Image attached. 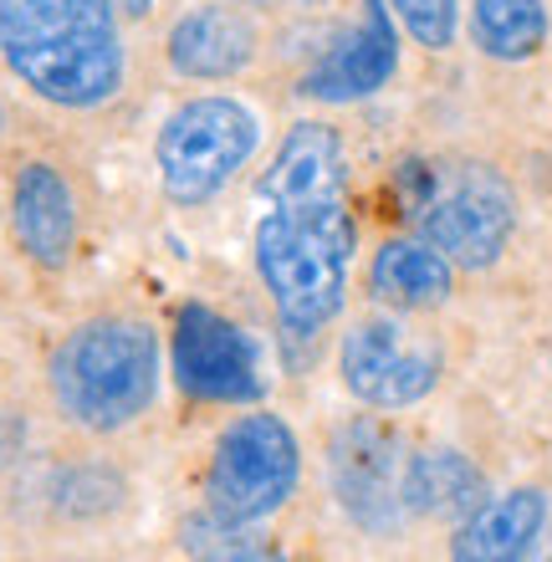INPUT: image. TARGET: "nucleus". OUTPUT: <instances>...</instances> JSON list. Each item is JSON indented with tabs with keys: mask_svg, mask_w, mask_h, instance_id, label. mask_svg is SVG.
<instances>
[{
	"mask_svg": "<svg viewBox=\"0 0 552 562\" xmlns=\"http://www.w3.org/2000/svg\"><path fill=\"white\" fill-rule=\"evenodd\" d=\"M0 61L57 108H103L123 88L113 0H0Z\"/></svg>",
	"mask_w": 552,
	"mask_h": 562,
	"instance_id": "nucleus-1",
	"label": "nucleus"
},
{
	"mask_svg": "<svg viewBox=\"0 0 552 562\" xmlns=\"http://www.w3.org/2000/svg\"><path fill=\"white\" fill-rule=\"evenodd\" d=\"M353 240L359 231H353L343 194L271 205L256 221V271L286 333L317 338L343 312Z\"/></svg>",
	"mask_w": 552,
	"mask_h": 562,
	"instance_id": "nucleus-2",
	"label": "nucleus"
},
{
	"mask_svg": "<svg viewBox=\"0 0 552 562\" xmlns=\"http://www.w3.org/2000/svg\"><path fill=\"white\" fill-rule=\"evenodd\" d=\"M159 379H165L159 333L138 317L77 323L46 363L57 409L88 435H119L138 425L159 400Z\"/></svg>",
	"mask_w": 552,
	"mask_h": 562,
	"instance_id": "nucleus-3",
	"label": "nucleus"
},
{
	"mask_svg": "<svg viewBox=\"0 0 552 562\" xmlns=\"http://www.w3.org/2000/svg\"><path fill=\"white\" fill-rule=\"evenodd\" d=\"M409 221L419 240L435 246L450 267L481 271L507 251L511 225H517V200L511 184L486 164H446L425 169L409 164Z\"/></svg>",
	"mask_w": 552,
	"mask_h": 562,
	"instance_id": "nucleus-4",
	"label": "nucleus"
},
{
	"mask_svg": "<svg viewBox=\"0 0 552 562\" xmlns=\"http://www.w3.org/2000/svg\"><path fill=\"white\" fill-rule=\"evenodd\" d=\"M302 481V445L282 415L251 409L221 429L210 450L205 502L225 527H251L277 517Z\"/></svg>",
	"mask_w": 552,
	"mask_h": 562,
	"instance_id": "nucleus-5",
	"label": "nucleus"
},
{
	"mask_svg": "<svg viewBox=\"0 0 552 562\" xmlns=\"http://www.w3.org/2000/svg\"><path fill=\"white\" fill-rule=\"evenodd\" d=\"M261 144V123L246 103L236 98H190L174 108L159 128L154 159H159V179L174 205H205L246 169V159Z\"/></svg>",
	"mask_w": 552,
	"mask_h": 562,
	"instance_id": "nucleus-6",
	"label": "nucleus"
},
{
	"mask_svg": "<svg viewBox=\"0 0 552 562\" xmlns=\"http://www.w3.org/2000/svg\"><path fill=\"white\" fill-rule=\"evenodd\" d=\"M338 369L353 400L373 409H409L440 384V348L415 338L394 317H363L348 327Z\"/></svg>",
	"mask_w": 552,
	"mask_h": 562,
	"instance_id": "nucleus-7",
	"label": "nucleus"
},
{
	"mask_svg": "<svg viewBox=\"0 0 552 562\" xmlns=\"http://www.w3.org/2000/svg\"><path fill=\"white\" fill-rule=\"evenodd\" d=\"M169 358H174V384L200 404H251L261 394L256 342L205 302L180 307Z\"/></svg>",
	"mask_w": 552,
	"mask_h": 562,
	"instance_id": "nucleus-8",
	"label": "nucleus"
},
{
	"mask_svg": "<svg viewBox=\"0 0 552 562\" xmlns=\"http://www.w3.org/2000/svg\"><path fill=\"white\" fill-rule=\"evenodd\" d=\"M399 67V31L388 0H363V21L343 31L302 77V98L313 103H359L373 98Z\"/></svg>",
	"mask_w": 552,
	"mask_h": 562,
	"instance_id": "nucleus-9",
	"label": "nucleus"
},
{
	"mask_svg": "<svg viewBox=\"0 0 552 562\" xmlns=\"http://www.w3.org/2000/svg\"><path fill=\"white\" fill-rule=\"evenodd\" d=\"M333 486L363 527L388 532L404 517V460L379 425H348L333 445Z\"/></svg>",
	"mask_w": 552,
	"mask_h": 562,
	"instance_id": "nucleus-10",
	"label": "nucleus"
},
{
	"mask_svg": "<svg viewBox=\"0 0 552 562\" xmlns=\"http://www.w3.org/2000/svg\"><path fill=\"white\" fill-rule=\"evenodd\" d=\"M11 231L36 267L57 271L77 251V200L57 164L31 159L11 184Z\"/></svg>",
	"mask_w": 552,
	"mask_h": 562,
	"instance_id": "nucleus-11",
	"label": "nucleus"
},
{
	"mask_svg": "<svg viewBox=\"0 0 552 562\" xmlns=\"http://www.w3.org/2000/svg\"><path fill=\"white\" fill-rule=\"evenodd\" d=\"M256 57V26L240 5H194L169 31V61L190 82H225L246 72Z\"/></svg>",
	"mask_w": 552,
	"mask_h": 562,
	"instance_id": "nucleus-12",
	"label": "nucleus"
},
{
	"mask_svg": "<svg viewBox=\"0 0 552 562\" xmlns=\"http://www.w3.org/2000/svg\"><path fill=\"white\" fill-rule=\"evenodd\" d=\"M348 184L343 144L328 123H292L277 144V159L261 175L267 205H297V200H338Z\"/></svg>",
	"mask_w": 552,
	"mask_h": 562,
	"instance_id": "nucleus-13",
	"label": "nucleus"
},
{
	"mask_svg": "<svg viewBox=\"0 0 552 562\" xmlns=\"http://www.w3.org/2000/svg\"><path fill=\"white\" fill-rule=\"evenodd\" d=\"M548 521V491L517 486L496 502H481L450 537V562H522Z\"/></svg>",
	"mask_w": 552,
	"mask_h": 562,
	"instance_id": "nucleus-14",
	"label": "nucleus"
},
{
	"mask_svg": "<svg viewBox=\"0 0 552 562\" xmlns=\"http://www.w3.org/2000/svg\"><path fill=\"white\" fill-rule=\"evenodd\" d=\"M450 286H455V271L425 240H388V246H379V256L369 267V292L399 312L440 307L450 296Z\"/></svg>",
	"mask_w": 552,
	"mask_h": 562,
	"instance_id": "nucleus-15",
	"label": "nucleus"
},
{
	"mask_svg": "<svg viewBox=\"0 0 552 562\" xmlns=\"http://www.w3.org/2000/svg\"><path fill=\"white\" fill-rule=\"evenodd\" d=\"M486 481L461 450H419L404 460V512L415 517H471Z\"/></svg>",
	"mask_w": 552,
	"mask_h": 562,
	"instance_id": "nucleus-16",
	"label": "nucleus"
},
{
	"mask_svg": "<svg viewBox=\"0 0 552 562\" xmlns=\"http://www.w3.org/2000/svg\"><path fill=\"white\" fill-rule=\"evenodd\" d=\"M471 36L486 57L527 61L548 42V5L542 0H471Z\"/></svg>",
	"mask_w": 552,
	"mask_h": 562,
	"instance_id": "nucleus-17",
	"label": "nucleus"
},
{
	"mask_svg": "<svg viewBox=\"0 0 552 562\" xmlns=\"http://www.w3.org/2000/svg\"><path fill=\"white\" fill-rule=\"evenodd\" d=\"M388 11L404 21V31L430 52H446L461 31V0H388Z\"/></svg>",
	"mask_w": 552,
	"mask_h": 562,
	"instance_id": "nucleus-18",
	"label": "nucleus"
},
{
	"mask_svg": "<svg viewBox=\"0 0 552 562\" xmlns=\"http://www.w3.org/2000/svg\"><path fill=\"white\" fill-rule=\"evenodd\" d=\"M225 562H286L277 548H246V552H230Z\"/></svg>",
	"mask_w": 552,
	"mask_h": 562,
	"instance_id": "nucleus-19",
	"label": "nucleus"
},
{
	"mask_svg": "<svg viewBox=\"0 0 552 562\" xmlns=\"http://www.w3.org/2000/svg\"><path fill=\"white\" fill-rule=\"evenodd\" d=\"M113 5H119L123 15H134V21H138V15H149V5H154V0H113Z\"/></svg>",
	"mask_w": 552,
	"mask_h": 562,
	"instance_id": "nucleus-20",
	"label": "nucleus"
},
{
	"mask_svg": "<svg viewBox=\"0 0 552 562\" xmlns=\"http://www.w3.org/2000/svg\"><path fill=\"white\" fill-rule=\"evenodd\" d=\"M271 5H317V0H271Z\"/></svg>",
	"mask_w": 552,
	"mask_h": 562,
	"instance_id": "nucleus-21",
	"label": "nucleus"
},
{
	"mask_svg": "<svg viewBox=\"0 0 552 562\" xmlns=\"http://www.w3.org/2000/svg\"><path fill=\"white\" fill-rule=\"evenodd\" d=\"M0 134H5V108H0Z\"/></svg>",
	"mask_w": 552,
	"mask_h": 562,
	"instance_id": "nucleus-22",
	"label": "nucleus"
},
{
	"mask_svg": "<svg viewBox=\"0 0 552 562\" xmlns=\"http://www.w3.org/2000/svg\"><path fill=\"white\" fill-rule=\"evenodd\" d=\"M548 562H552V548H548Z\"/></svg>",
	"mask_w": 552,
	"mask_h": 562,
	"instance_id": "nucleus-23",
	"label": "nucleus"
}]
</instances>
